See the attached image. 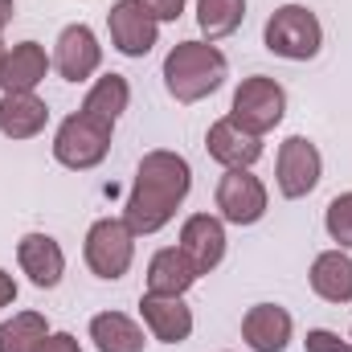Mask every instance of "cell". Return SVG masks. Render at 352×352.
<instances>
[{
  "mask_svg": "<svg viewBox=\"0 0 352 352\" xmlns=\"http://www.w3.org/2000/svg\"><path fill=\"white\" fill-rule=\"evenodd\" d=\"M188 188H192V168H188L184 156L164 152V148L148 152V156L140 160V168H135V184H131V192H127L123 221L131 226L135 238L164 230L176 217L180 201L188 197Z\"/></svg>",
  "mask_w": 352,
  "mask_h": 352,
  "instance_id": "6da1fadb",
  "label": "cell"
},
{
  "mask_svg": "<svg viewBox=\"0 0 352 352\" xmlns=\"http://www.w3.org/2000/svg\"><path fill=\"white\" fill-rule=\"evenodd\" d=\"M226 54L213 41H176L164 58V87L176 102H201L226 82Z\"/></svg>",
  "mask_w": 352,
  "mask_h": 352,
  "instance_id": "7a4b0ae2",
  "label": "cell"
},
{
  "mask_svg": "<svg viewBox=\"0 0 352 352\" xmlns=\"http://www.w3.org/2000/svg\"><path fill=\"white\" fill-rule=\"evenodd\" d=\"M263 41L274 58H287V62H307L320 54L324 45V29H320V16L303 4H283L270 12L263 29Z\"/></svg>",
  "mask_w": 352,
  "mask_h": 352,
  "instance_id": "3957f363",
  "label": "cell"
},
{
  "mask_svg": "<svg viewBox=\"0 0 352 352\" xmlns=\"http://www.w3.org/2000/svg\"><path fill=\"white\" fill-rule=\"evenodd\" d=\"M111 152V127L90 119V115H70L62 119L58 135H54V160L62 168H74V173H87V168H98Z\"/></svg>",
  "mask_w": 352,
  "mask_h": 352,
  "instance_id": "277c9868",
  "label": "cell"
},
{
  "mask_svg": "<svg viewBox=\"0 0 352 352\" xmlns=\"http://www.w3.org/2000/svg\"><path fill=\"white\" fill-rule=\"evenodd\" d=\"M287 115V90L278 87L274 78L254 74V78H242V87L234 90V107H230V119L238 127H246L250 135H266L283 123Z\"/></svg>",
  "mask_w": 352,
  "mask_h": 352,
  "instance_id": "5b68a950",
  "label": "cell"
},
{
  "mask_svg": "<svg viewBox=\"0 0 352 352\" xmlns=\"http://www.w3.org/2000/svg\"><path fill=\"white\" fill-rule=\"evenodd\" d=\"M82 254H87V266L98 278L115 283V278L127 274V266L135 258V234H131V226L123 217H98L90 226Z\"/></svg>",
  "mask_w": 352,
  "mask_h": 352,
  "instance_id": "8992f818",
  "label": "cell"
},
{
  "mask_svg": "<svg viewBox=\"0 0 352 352\" xmlns=\"http://www.w3.org/2000/svg\"><path fill=\"white\" fill-rule=\"evenodd\" d=\"M320 173H324V160H320V148L303 135H291L283 140L278 148V164H274V180H278V192L287 201H299L307 197L316 184H320Z\"/></svg>",
  "mask_w": 352,
  "mask_h": 352,
  "instance_id": "52a82bcc",
  "label": "cell"
},
{
  "mask_svg": "<svg viewBox=\"0 0 352 352\" xmlns=\"http://www.w3.org/2000/svg\"><path fill=\"white\" fill-rule=\"evenodd\" d=\"M107 29H111V41H115V50L123 58L152 54V45L160 37V21L140 0H115L111 12H107Z\"/></svg>",
  "mask_w": 352,
  "mask_h": 352,
  "instance_id": "ba28073f",
  "label": "cell"
},
{
  "mask_svg": "<svg viewBox=\"0 0 352 352\" xmlns=\"http://www.w3.org/2000/svg\"><path fill=\"white\" fill-rule=\"evenodd\" d=\"M217 209L230 226H254L266 213V184L250 168H226L217 180Z\"/></svg>",
  "mask_w": 352,
  "mask_h": 352,
  "instance_id": "9c48e42d",
  "label": "cell"
},
{
  "mask_svg": "<svg viewBox=\"0 0 352 352\" xmlns=\"http://www.w3.org/2000/svg\"><path fill=\"white\" fill-rule=\"evenodd\" d=\"M98 66H102V45H98L94 29L90 25H66L58 33V45H54V70L66 82H87Z\"/></svg>",
  "mask_w": 352,
  "mask_h": 352,
  "instance_id": "30bf717a",
  "label": "cell"
},
{
  "mask_svg": "<svg viewBox=\"0 0 352 352\" xmlns=\"http://www.w3.org/2000/svg\"><path fill=\"white\" fill-rule=\"evenodd\" d=\"M180 250L184 258L197 266V274H209L217 270L226 258V226L221 217L213 213H192L184 226H180Z\"/></svg>",
  "mask_w": 352,
  "mask_h": 352,
  "instance_id": "8fae6325",
  "label": "cell"
},
{
  "mask_svg": "<svg viewBox=\"0 0 352 352\" xmlns=\"http://www.w3.org/2000/svg\"><path fill=\"white\" fill-rule=\"evenodd\" d=\"M205 148H209V156H213L221 168H250V164H258V156H263V135H250L246 127H238V123L226 115V119H217V123L209 127Z\"/></svg>",
  "mask_w": 352,
  "mask_h": 352,
  "instance_id": "7c38bea8",
  "label": "cell"
},
{
  "mask_svg": "<svg viewBox=\"0 0 352 352\" xmlns=\"http://www.w3.org/2000/svg\"><path fill=\"white\" fill-rule=\"evenodd\" d=\"M140 316L160 344H184L192 336V311L180 295H152L148 291L140 299Z\"/></svg>",
  "mask_w": 352,
  "mask_h": 352,
  "instance_id": "4fadbf2b",
  "label": "cell"
},
{
  "mask_svg": "<svg viewBox=\"0 0 352 352\" xmlns=\"http://www.w3.org/2000/svg\"><path fill=\"white\" fill-rule=\"evenodd\" d=\"M16 263L29 274V283L41 287V291L58 287L62 274H66V254H62V246L50 234H25L16 242Z\"/></svg>",
  "mask_w": 352,
  "mask_h": 352,
  "instance_id": "5bb4252c",
  "label": "cell"
},
{
  "mask_svg": "<svg viewBox=\"0 0 352 352\" xmlns=\"http://www.w3.org/2000/svg\"><path fill=\"white\" fill-rule=\"evenodd\" d=\"M54 58L45 54V45L37 41H21L4 54V66H0V90L4 94H16V90H37V82L50 74Z\"/></svg>",
  "mask_w": 352,
  "mask_h": 352,
  "instance_id": "9a60e30c",
  "label": "cell"
},
{
  "mask_svg": "<svg viewBox=\"0 0 352 352\" xmlns=\"http://www.w3.org/2000/svg\"><path fill=\"white\" fill-rule=\"evenodd\" d=\"M291 311H283L278 303H258L242 316V336L254 352H283L291 344Z\"/></svg>",
  "mask_w": 352,
  "mask_h": 352,
  "instance_id": "2e32d148",
  "label": "cell"
},
{
  "mask_svg": "<svg viewBox=\"0 0 352 352\" xmlns=\"http://www.w3.org/2000/svg\"><path fill=\"white\" fill-rule=\"evenodd\" d=\"M45 119H50V107L33 90H16V94L0 98V135H8V140H33V135H41Z\"/></svg>",
  "mask_w": 352,
  "mask_h": 352,
  "instance_id": "e0dca14e",
  "label": "cell"
},
{
  "mask_svg": "<svg viewBox=\"0 0 352 352\" xmlns=\"http://www.w3.org/2000/svg\"><path fill=\"white\" fill-rule=\"evenodd\" d=\"M311 291L324 303H352V258L344 250H324L311 263Z\"/></svg>",
  "mask_w": 352,
  "mask_h": 352,
  "instance_id": "ac0fdd59",
  "label": "cell"
},
{
  "mask_svg": "<svg viewBox=\"0 0 352 352\" xmlns=\"http://www.w3.org/2000/svg\"><path fill=\"white\" fill-rule=\"evenodd\" d=\"M197 266L184 258L180 246H168V250H156L152 263H148V291L152 295H184L192 283H197Z\"/></svg>",
  "mask_w": 352,
  "mask_h": 352,
  "instance_id": "d6986e66",
  "label": "cell"
},
{
  "mask_svg": "<svg viewBox=\"0 0 352 352\" xmlns=\"http://www.w3.org/2000/svg\"><path fill=\"white\" fill-rule=\"evenodd\" d=\"M90 340L98 352H144V332L123 311H102L90 320Z\"/></svg>",
  "mask_w": 352,
  "mask_h": 352,
  "instance_id": "ffe728a7",
  "label": "cell"
},
{
  "mask_svg": "<svg viewBox=\"0 0 352 352\" xmlns=\"http://www.w3.org/2000/svg\"><path fill=\"white\" fill-rule=\"evenodd\" d=\"M127 102H131L127 78H123V74H102V78L87 90V98H82V115L107 123V127H115V119L127 111Z\"/></svg>",
  "mask_w": 352,
  "mask_h": 352,
  "instance_id": "44dd1931",
  "label": "cell"
},
{
  "mask_svg": "<svg viewBox=\"0 0 352 352\" xmlns=\"http://www.w3.org/2000/svg\"><path fill=\"white\" fill-rule=\"evenodd\" d=\"M50 336V324L41 311H16L0 324V352H37Z\"/></svg>",
  "mask_w": 352,
  "mask_h": 352,
  "instance_id": "7402d4cb",
  "label": "cell"
},
{
  "mask_svg": "<svg viewBox=\"0 0 352 352\" xmlns=\"http://www.w3.org/2000/svg\"><path fill=\"white\" fill-rule=\"evenodd\" d=\"M242 21H246V0H197V25L205 41L230 37Z\"/></svg>",
  "mask_w": 352,
  "mask_h": 352,
  "instance_id": "603a6c76",
  "label": "cell"
},
{
  "mask_svg": "<svg viewBox=\"0 0 352 352\" xmlns=\"http://www.w3.org/2000/svg\"><path fill=\"white\" fill-rule=\"evenodd\" d=\"M324 226H328V238H332L340 250H352V192H340V197L328 205Z\"/></svg>",
  "mask_w": 352,
  "mask_h": 352,
  "instance_id": "cb8c5ba5",
  "label": "cell"
},
{
  "mask_svg": "<svg viewBox=\"0 0 352 352\" xmlns=\"http://www.w3.org/2000/svg\"><path fill=\"white\" fill-rule=\"evenodd\" d=\"M303 349L307 352H352V340H340V336L328 332V328H311L307 340H303Z\"/></svg>",
  "mask_w": 352,
  "mask_h": 352,
  "instance_id": "d4e9b609",
  "label": "cell"
},
{
  "mask_svg": "<svg viewBox=\"0 0 352 352\" xmlns=\"http://www.w3.org/2000/svg\"><path fill=\"white\" fill-rule=\"evenodd\" d=\"M156 21H176L180 12H184V0H140Z\"/></svg>",
  "mask_w": 352,
  "mask_h": 352,
  "instance_id": "484cf974",
  "label": "cell"
},
{
  "mask_svg": "<svg viewBox=\"0 0 352 352\" xmlns=\"http://www.w3.org/2000/svg\"><path fill=\"white\" fill-rule=\"evenodd\" d=\"M37 352H82V349H78V340H74L70 332H50Z\"/></svg>",
  "mask_w": 352,
  "mask_h": 352,
  "instance_id": "4316f807",
  "label": "cell"
},
{
  "mask_svg": "<svg viewBox=\"0 0 352 352\" xmlns=\"http://www.w3.org/2000/svg\"><path fill=\"white\" fill-rule=\"evenodd\" d=\"M12 299H16V278H12V274H4V270H0V307H8V303H12Z\"/></svg>",
  "mask_w": 352,
  "mask_h": 352,
  "instance_id": "83f0119b",
  "label": "cell"
},
{
  "mask_svg": "<svg viewBox=\"0 0 352 352\" xmlns=\"http://www.w3.org/2000/svg\"><path fill=\"white\" fill-rule=\"evenodd\" d=\"M12 12H16V4H12V0H0V29L12 21Z\"/></svg>",
  "mask_w": 352,
  "mask_h": 352,
  "instance_id": "f1b7e54d",
  "label": "cell"
},
{
  "mask_svg": "<svg viewBox=\"0 0 352 352\" xmlns=\"http://www.w3.org/2000/svg\"><path fill=\"white\" fill-rule=\"evenodd\" d=\"M4 54H8V45H4V41H0V66H4Z\"/></svg>",
  "mask_w": 352,
  "mask_h": 352,
  "instance_id": "f546056e",
  "label": "cell"
}]
</instances>
